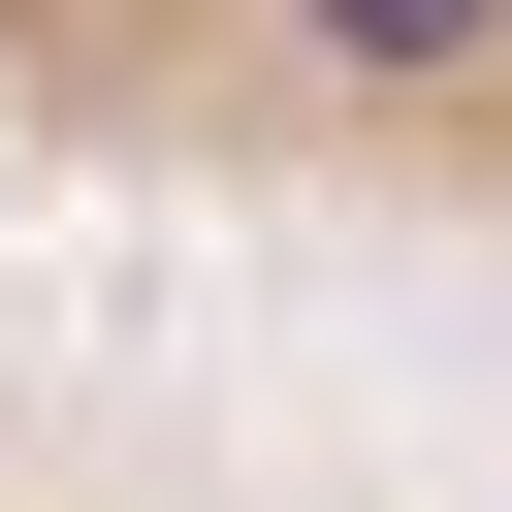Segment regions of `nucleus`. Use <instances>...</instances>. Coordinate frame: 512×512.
<instances>
[{"mask_svg": "<svg viewBox=\"0 0 512 512\" xmlns=\"http://www.w3.org/2000/svg\"><path fill=\"white\" fill-rule=\"evenodd\" d=\"M0 512H128V480H64V448H0Z\"/></svg>", "mask_w": 512, "mask_h": 512, "instance_id": "2", "label": "nucleus"}, {"mask_svg": "<svg viewBox=\"0 0 512 512\" xmlns=\"http://www.w3.org/2000/svg\"><path fill=\"white\" fill-rule=\"evenodd\" d=\"M0 128L64 192L512 320V0H0Z\"/></svg>", "mask_w": 512, "mask_h": 512, "instance_id": "1", "label": "nucleus"}]
</instances>
